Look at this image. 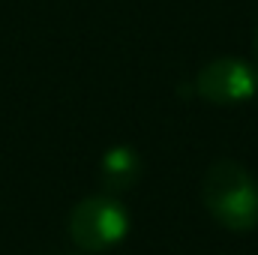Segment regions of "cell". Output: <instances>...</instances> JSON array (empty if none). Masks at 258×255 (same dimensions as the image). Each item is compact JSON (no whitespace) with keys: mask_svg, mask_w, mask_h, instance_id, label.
<instances>
[{"mask_svg":"<svg viewBox=\"0 0 258 255\" xmlns=\"http://www.w3.org/2000/svg\"><path fill=\"white\" fill-rule=\"evenodd\" d=\"M201 201L228 231H252L258 225V180L234 159H219L207 168Z\"/></svg>","mask_w":258,"mask_h":255,"instance_id":"6da1fadb","label":"cell"},{"mask_svg":"<svg viewBox=\"0 0 258 255\" xmlns=\"http://www.w3.org/2000/svg\"><path fill=\"white\" fill-rule=\"evenodd\" d=\"M69 237L84 252H105L129 231V213L114 195H87L69 213Z\"/></svg>","mask_w":258,"mask_h":255,"instance_id":"7a4b0ae2","label":"cell"},{"mask_svg":"<svg viewBox=\"0 0 258 255\" xmlns=\"http://www.w3.org/2000/svg\"><path fill=\"white\" fill-rule=\"evenodd\" d=\"M195 90L213 105H237L258 93V66L240 57H216L195 75Z\"/></svg>","mask_w":258,"mask_h":255,"instance_id":"3957f363","label":"cell"},{"mask_svg":"<svg viewBox=\"0 0 258 255\" xmlns=\"http://www.w3.org/2000/svg\"><path fill=\"white\" fill-rule=\"evenodd\" d=\"M99 180L108 195L129 192L141 180V156L129 144H114L99 162Z\"/></svg>","mask_w":258,"mask_h":255,"instance_id":"277c9868","label":"cell"},{"mask_svg":"<svg viewBox=\"0 0 258 255\" xmlns=\"http://www.w3.org/2000/svg\"><path fill=\"white\" fill-rule=\"evenodd\" d=\"M252 48H255V60H258V30H255V42H252Z\"/></svg>","mask_w":258,"mask_h":255,"instance_id":"5b68a950","label":"cell"}]
</instances>
